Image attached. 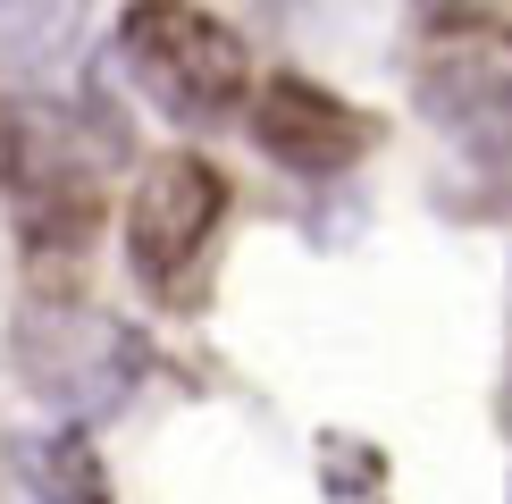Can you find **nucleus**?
<instances>
[{"label":"nucleus","mask_w":512,"mask_h":504,"mask_svg":"<svg viewBox=\"0 0 512 504\" xmlns=\"http://www.w3.org/2000/svg\"><path fill=\"white\" fill-rule=\"evenodd\" d=\"M93 0H0V68L9 76H51L76 59Z\"/></svg>","instance_id":"nucleus-6"},{"label":"nucleus","mask_w":512,"mask_h":504,"mask_svg":"<svg viewBox=\"0 0 512 504\" xmlns=\"http://www.w3.org/2000/svg\"><path fill=\"white\" fill-rule=\"evenodd\" d=\"M219 219H227V177L202 152H168V160L143 168L135 202H126V269L143 278V294L168 303L194 278V261L210 252Z\"/></svg>","instance_id":"nucleus-3"},{"label":"nucleus","mask_w":512,"mask_h":504,"mask_svg":"<svg viewBox=\"0 0 512 504\" xmlns=\"http://www.w3.org/2000/svg\"><path fill=\"white\" fill-rule=\"evenodd\" d=\"M17 353H26L34 387L59 395V404H76V412L118 404V395L135 387V370H143V353H135V336H126V328L76 320V311H42V320H26Z\"/></svg>","instance_id":"nucleus-5"},{"label":"nucleus","mask_w":512,"mask_h":504,"mask_svg":"<svg viewBox=\"0 0 512 504\" xmlns=\"http://www.w3.org/2000/svg\"><path fill=\"white\" fill-rule=\"evenodd\" d=\"M412 84L445 143H462L487 168H512V26L504 17H479V9L437 17Z\"/></svg>","instance_id":"nucleus-2"},{"label":"nucleus","mask_w":512,"mask_h":504,"mask_svg":"<svg viewBox=\"0 0 512 504\" xmlns=\"http://www.w3.org/2000/svg\"><path fill=\"white\" fill-rule=\"evenodd\" d=\"M17 462H26V488L51 496V504H110V479H101L84 437H34Z\"/></svg>","instance_id":"nucleus-7"},{"label":"nucleus","mask_w":512,"mask_h":504,"mask_svg":"<svg viewBox=\"0 0 512 504\" xmlns=\"http://www.w3.org/2000/svg\"><path fill=\"white\" fill-rule=\"evenodd\" d=\"M118 59L168 118H236L252 93V59L227 17L194 9V0H135L118 17Z\"/></svg>","instance_id":"nucleus-1"},{"label":"nucleus","mask_w":512,"mask_h":504,"mask_svg":"<svg viewBox=\"0 0 512 504\" xmlns=\"http://www.w3.org/2000/svg\"><path fill=\"white\" fill-rule=\"evenodd\" d=\"M252 143L294 177H336L370 152V118L311 76H269L252 84Z\"/></svg>","instance_id":"nucleus-4"}]
</instances>
